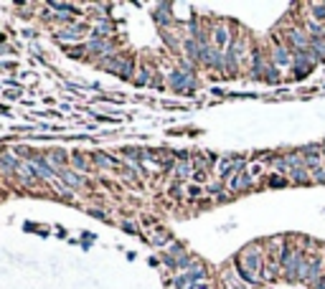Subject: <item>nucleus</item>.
Instances as JSON below:
<instances>
[{
  "instance_id": "obj_1",
  "label": "nucleus",
  "mask_w": 325,
  "mask_h": 289,
  "mask_svg": "<svg viewBox=\"0 0 325 289\" xmlns=\"http://www.w3.org/2000/svg\"><path fill=\"white\" fill-rule=\"evenodd\" d=\"M282 264H285V271H287L290 276H295V274H297V251L287 249L285 256H282Z\"/></svg>"
},
{
  "instance_id": "obj_2",
  "label": "nucleus",
  "mask_w": 325,
  "mask_h": 289,
  "mask_svg": "<svg viewBox=\"0 0 325 289\" xmlns=\"http://www.w3.org/2000/svg\"><path fill=\"white\" fill-rule=\"evenodd\" d=\"M244 256H247V261H249V269H247V271H249V274H257V271H259V254H257V251H247Z\"/></svg>"
},
{
  "instance_id": "obj_3",
  "label": "nucleus",
  "mask_w": 325,
  "mask_h": 289,
  "mask_svg": "<svg viewBox=\"0 0 325 289\" xmlns=\"http://www.w3.org/2000/svg\"><path fill=\"white\" fill-rule=\"evenodd\" d=\"M171 81H173V84H176V86H178V89H181V86H183V84H186V74H181V71H176V74H173V76H171Z\"/></svg>"
},
{
  "instance_id": "obj_4",
  "label": "nucleus",
  "mask_w": 325,
  "mask_h": 289,
  "mask_svg": "<svg viewBox=\"0 0 325 289\" xmlns=\"http://www.w3.org/2000/svg\"><path fill=\"white\" fill-rule=\"evenodd\" d=\"M61 175H64V180H66L69 185H79V183H82V178H76L74 173H61Z\"/></svg>"
},
{
  "instance_id": "obj_5",
  "label": "nucleus",
  "mask_w": 325,
  "mask_h": 289,
  "mask_svg": "<svg viewBox=\"0 0 325 289\" xmlns=\"http://www.w3.org/2000/svg\"><path fill=\"white\" fill-rule=\"evenodd\" d=\"M312 11H315L317 18H325V6H312Z\"/></svg>"
},
{
  "instance_id": "obj_6",
  "label": "nucleus",
  "mask_w": 325,
  "mask_h": 289,
  "mask_svg": "<svg viewBox=\"0 0 325 289\" xmlns=\"http://www.w3.org/2000/svg\"><path fill=\"white\" fill-rule=\"evenodd\" d=\"M196 180H201V183H204V180H206V173H204V170H198V173H196Z\"/></svg>"
},
{
  "instance_id": "obj_7",
  "label": "nucleus",
  "mask_w": 325,
  "mask_h": 289,
  "mask_svg": "<svg viewBox=\"0 0 325 289\" xmlns=\"http://www.w3.org/2000/svg\"><path fill=\"white\" fill-rule=\"evenodd\" d=\"M315 178H317V180H325V170H317V173H315Z\"/></svg>"
}]
</instances>
